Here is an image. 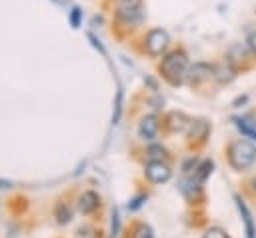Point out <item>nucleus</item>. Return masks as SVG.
<instances>
[{"instance_id":"obj_1","label":"nucleus","mask_w":256,"mask_h":238,"mask_svg":"<svg viewBox=\"0 0 256 238\" xmlns=\"http://www.w3.org/2000/svg\"><path fill=\"white\" fill-rule=\"evenodd\" d=\"M188 70H190V60H188V54L182 48H176V50L166 52L162 56V62L158 64L160 76L170 86L184 84L186 82V76H188Z\"/></svg>"},{"instance_id":"obj_2","label":"nucleus","mask_w":256,"mask_h":238,"mask_svg":"<svg viewBox=\"0 0 256 238\" xmlns=\"http://www.w3.org/2000/svg\"><path fill=\"white\" fill-rule=\"evenodd\" d=\"M114 14L122 26L138 28L146 18V8H144L142 0H118Z\"/></svg>"},{"instance_id":"obj_3","label":"nucleus","mask_w":256,"mask_h":238,"mask_svg":"<svg viewBox=\"0 0 256 238\" xmlns=\"http://www.w3.org/2000/svg\"><path fill=\"white\" fill-rule=\"evenodd\" d=\"M256 160V146L244 138L234 140L228 146V162L234 170H246Z\"/></svg>"},{"instance_id":"obj_4","label":"nucleus","mask_w":256,"mask_h":238,"mask_svg":"<svg viewBox=\"0 0 256 238\" xmlns=\"http://www.w3.org/2000/svg\"><path fill=\"white\" fill-rule=\"evenodd\" d=\"M170 46V34L164 28H152L144 36V52L152 58L164 56Z\"/></svg>"},{"instance_id":"obj_5","label":"nucleus","mask_w":256,"mask_h":238,"mask_svg":"<svg viewBox=\"0 0 256 238\" xmlns=\"http://www.w3.org/2000/svg\"><path fill=\"white\" fill-rule=\"evenodd\" d=\"M208 80H216V64H210V62L190 64V70H188V76H186V82L190 86H200Z\"/></svg>"},{"instance_id":"obj_6","label":"nucleus","mask_w":256,"mask_h":238,"mask_svg":"<svg viewBox=\"0 0 256 238\" xmlns=\"http://www.w3.org/2000/svg\"><path fill=\"white\" fill-rule=\"evenodd\" d=\"M170 174H172L170 166L166 162H162V160H150L148 166H146V178L150 182H154V184L166 182L170 178Z\"/></svg>"},{"instance_id":"obj_7","label":"nucleus","mask_w":256,"mask_h":238,"mask_svg":"<svg viewBox=\"0 0 256 238\" xmlns=\"http://www.w3.org/2000/svg\"><path fill=\"white\" fill-rule=\"evenodd\" d=\"M236 200V206H238V212L242 216V222H244V232H246V238H256V224H254V218H252V212L248 208V204L240 198V196H234Z\"/></svg>"},{"instance_id":"obj_8","label":"nucleus","mask_w":256,"mask_h":238,"mask_svg":"<svg viewBox=\"0 0 256 238\" xmlns=\"http://www.w3.org/2000/svg\"><path fill=\"white\" fill-rule=\"evenodd\" d=\"M158 128H160L158 116L148 114V116L142 118V122H140V126H138V134H140V138H144V140H152V138H156Z\"/></svg>"},{"instance_id":"obj_9","label":"nucleus","mask_w":256,"mask_h":238,"mask_svg":"<svg viewBox=\"0 0 256 238\" xmlns=\"http://www.w3.org/2000/svg\"><path fill=\"white\" fill-rule=\"evenodd\" d=\"M234 78H236V68L228 58L216 64V82L218 84H228Z\"/></svg>"},{"instance_id":"obj_10","label":"nucleus","mask_w":256,"mask_h":238,"mask_svg":"<svg viewBox=\"0 0 256 238\" xmlns=\"http://www.w3.org/2000/svg\"><path fill=\"white\" fill-rule=\"evenodd\" d=\"M186 130H188V138H192V140H204L208 136V132H210V124L206 120L198 118V120H190V124H188Z\"/></svg>"},{"instance_id":"obj_11","label":"nucleus","mask_w":256,"mask_h":238,"mask_svg":"<svg viewBox=\"0 0 256 238\" xmlns=\"http://www.w3.org/2000/svg\"><path fill=\"white\" fill-rule=\"evenodd\" d=\"M98 204H100L98 194L92 192V190H88V192H84V194L80 196V200H78V210H80L82 214H92V212L98 208Z\"/></svg>"},{"instance_id":"obj_12","label":"nucleus","mask_w":256,"mask_h":238,"mask_svg":"<svg viewBox=\"0 0 256 238\" xmlns=\"http://www.w3.org/2000/svg\"><path fill=\"white\" fill-rule=\"evenodd\" d=\"M188 124H190V120L182 112H170L166 118V126L170 132H184L188 128Z\"/></svg>"},{"instance_id":"obj_13","label":"nucleus","mask_w":256,"mask_h":238,"mask_svg":"<svg viewBox=\"0 0 256 238\" xmlns=\"http://www.w3.org/2000/svg\"><path fill=\"white\" fill-rule=\"evenodd\" d=\"M212 168H214V164L210 162V160H204V162H200L198 166H196V170H194V176H192V180H190V186L194 188H198L208 176H210V172H212Z\"/></svg>"},{"instance_id":"obj_14","label":"nucleus","mask_w":256,"mask_h":238,"mask_svg":"<svg viewBox=\"0 0 256 238\" xmlns=\"http://www.w3.org/2000/svg\"><path fill=\"white\" fill-rule=\"evenodd\" d=\"M234 124H236V128L242 132V136L256 140V122H254V120H250V118H246V116H238V118H234Z\"/></svg>"},{"instance_id":"obj_15","label":"nucleus","mask_w":256,"mask_h":238,"mask_svg":"<svg viewBox=\"0 0 256 238\" xmlns=\"http://www.w3.org/2000/svg\"><path fill=\"white\" fill-rule=\"evenodd\" d=\"M244 44H246V48L256 56V28H254V26H248V28H246Z\"/></svg>"},{"instance_id":"obj_16","label":"nucleus","mask_w":256,"mask_h":238,"mask_svg":"<svg viewBox=\"0 0 256 238\" xmlns=\"http://www.w3.org/2000/svg\"><path fill=\"white\" fill-rule=\"evenodd\" d=\"M148 156H150L152 160H164V158H166V148L160 146V144H152V146L148 148Z\"/></svg>"},{"instance_id":"obj_17","label":"nucleus","mask_w":256,"mask_h":238,"mask_svg":"<svg viewBox=\"0 0 256 238\" xmlns=\"http://www.w3.org/2000/svg\"><path fill=\"white\" fill-rule=\"evenodd\" d=\"M76 238H100V232L92 226H82L76 230Z\"/></svg>"},{"instance_id":"obj_18","label":"nucleus","mask_w":256,"mask_h":238,"mask_svg":"<svg viewBox=\"0 0 256 238\" xmlns=\"http://www.w3.org/2000/svg\"><path fill=\"white\" fill-rule=\"evenodd\" d=\"M68 20H70L72 28H78V26H80V22H82V10H80L78 6H74V8L68 12Z\"/></svg>"},{"instance_id":"obj_19","label":"nucleus","mask_w":256,"mask_h":238,"mask_svg":"<svg viewBox=\"0 0 256 238\" xmlns=\"http://www.w3.org/2000/svg\"><path fill=\"white\" fill-rule=\"evenodd\" d=\"M202 238H230V236H228L226 230H222L220 226H212V228H208V230L204 232Z\"/></svg>"},{"instance_id":"obj_20","label":"nucleus","mask_w":256,"mask_h":238,"mask_svg":"<svg viewBox=\"0 0 256 238\" xmlns=\"http://www.w3.org/2000/svg\"><path fill=\"white\" fill-rule=\"evenodd\" d=\"M56 218H58V222H60V224L68 222V220H70V210H68V206L60 204V206H58V210H56Z\"/></svg>"},{"instance_id":"obj_21","label":"nucleus","mask_w":256,"mask_h":238,"mask_svg":"<svg viewBox=\"0 0 256 238\" xmlns=\"http://www.w3.org/2000/svg\"><path fill=\"white\" fill-rule=\"evenodd\" d=\"M136 238H154V236H152V230H150V226H146V224H140V226H138V230H136Z\"/></svg>"},{"instance_id":"obj_22","label":"nucleus","mask_w":256,"mask_h":238,"mask_svg":"<svg viewBox=\"0 0 256 238\" xmlns=\"http://www.w3.org/2000/svg\"><path fill=\"white\" fill-rule=\"evenodd\" d=\"M120 110H122V90H118V94H116V112H114L112 122H116L120 118Z\"/></svg>"},{"instance_id":"obj_23","label":"nucleus","mask_w":256,"mask_h":238,"mask_svg":"<svg viewBox=\"0 0 256 238\" xmlns=\"http://www.w3.org/2000/svg\"><path fill=\"white\" fill-rule=\"evenodd\" d=\"M144 200H146V196H138V198H134V200H132V204H128V208H130V210H138V208L142 206V202H144Z\"/></svg>"},{"instance_id":"obj_24","label":"nucleus","mask_w":256,"mask_h":238,"mask_svg":"<svg viewBox=\"0 0 256 238\" xmlns=\"http://www.w3.org/2000/svg\"><path fill=\"white\" fill-rule=\"evenodd\" d=\"M246 100H248V96H238V98H236V100H234V106H236V108H238V104H244V102H246Z\"/></svg>"},{"instance_id":"obj_25","label":"nucleus","mask_w":256,"mask_h":238,"mask_svg":"<svg viewBox=\"0 0 256 238\" xmlns=\"http://www.w3.org/2000/svg\"><path fill=\"white\" fill-rule=\"evenodd\" d=\"M12 184L8 182V180H0V188H10Z\"/></svg>"},{"instance_id":"obj_26","label":"nucleus","mask_w":256,"mask_h":238,"mask_svg":"<svg viewBox=\"0 0 256 238\" xmlns=\"http://www.w3.org/2000/svg\"><path fill=\"white\" fill-rule=\"evenodd\" d=\"M252 188L256 190V176H254V180H252Z\"/></svg>"}]
</instances>
